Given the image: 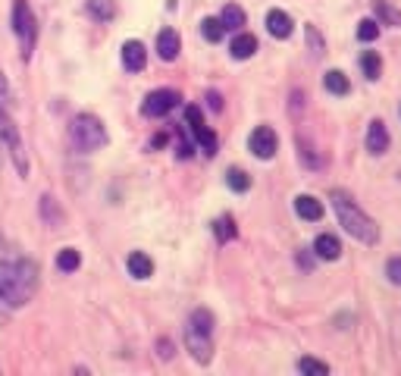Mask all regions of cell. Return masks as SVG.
<instances>
[{
    "label": "cell",
    "mask_w": 401,
    "mask_h": 376,
    "mask_svg": "<svg viewBox=\"0 0 401 376\" xmlns=\"http://www.w3.org/2000/svg\"><path fill=\"white\" fill-rule=\"evenodd\" d=\"M38 286V267L32 260H0V304L22 307Z\"/></svg>",
    "instance_id": "obj_1"
},
{
    "label": "cell",
    "mask_w": 401,
    "mask_h": 376,
    "mask_svg": "<svg viewBox=\"0 0 401 376\" xmlns=\"http://www.w3.org/2000/svg\"><path fill=\"white\" fill-rule=\"evenodd\" d=\"M329 198H332V207H336V217H339V223H342V229L348 232L351 239L364 241V245H376V239H379L376 223H373L358 204H354L351 194H345L342 188H336Z\"/></svg>",
    "instance_id": "obj_2"
},
{
    "label": "cell",
    "mask_w": 401,
    "mask_h": 376,
    "mask_svg": "<svg viewBox=\"0 0 401 376\" xmlns=\"http://www.w3.org/2000/svg\"><path fill=\"white\" fill-rule=\"evenodd\" d=\"M69 138H72V145H76L79 151L91 154V151H97V147L107 145V129H104V123H100L97 116H91V113H82V116L72 119Z\"/></svg>",
    "instance_id": "obj_3"
},
{
    "label": "cell",
    "mask_w": 401,
    "mask_h": 376,
    "mask_svg": "<svg viewBox=\"0 0 401 376\" xmlns=\"http://www.w3.org/2000/svg\"><path fill=\"white\" fill-rule=\"evenodd\" d=\"M4 76H0V141L4 145H10V154H13V160H16V170L19 173H25L29 170V163H25V151H22V141H19V132H16V126H13V119L6 116V110H4Z\"/></svg>",
    "instance_id": "obj_4"
},
{
    "label": "cell",
    "mask_w": 401,
    "mask_h": 376,
    "mask_svg": "<svg viewBox=\"0 0 401 376\" xmlns=\"http://www.w3.org/2000/svg\"><path fill=\"white\" fill-rule=\"evenodd\" d=\"M179 100H182V98H179V91H172V88L151 91L148 98H144V104H142V113H144V116H151V119L166 116L170 110H176Z\"/></svg>",
    "instance_id": "obj_5"
},
{
    "label": "cell",
    "mask_w": 401,
    "mask_h": 376,
    "mask_svg": "<svg viewBox=\"0 0 401 376\" xmlns=\"http://www.w3.org/2000/svg\"><path fill=\"white\" fill-rule=\"evenodd\" d=\"M185 119H189L191 132H195V138H198L200 151H204L207 157H213V154H217V135H213V132L204 126V116H200L198 107H185Z\"/></svg>",
    "instance_id": "obj_6"
},
{
    "label": "cell",
    "mask_w": 401,
    "mask_h": 376,
    "mask_svg": "<svg viewBox=\"0 0 401 376\" xmlns=\"http://www.w3.org/2000/svg\"><path fill=\"white\" fill-rule=\"evenodd\" d=\"M13 32L22 38L25 47H32V38H35V19H32V10L25 0H16L13 4Z\"/></svg>",
    "instance_id": "obj_7"
},
{
    "label": "cell",
    "mask_w": 401,
    "mask_h": 376,
    "mask_svg": "<svg viewBox=\"0 0 401 376\" xmlns=\"http://www.w3.org/2000/svg\"><path fill=\"white\" fill-rule=\"evenodd\" d=\"M248 145H251V151H254V157H260V160H270L273 154H276V132L270 129V126H257V129L251 132V138H248Z\"/></svg>",
    "instance_id": "obj_8"
},
{
    "label": "cell",
    "mask_w": 401,
    "mask_h": 376,
    "mask_svg": "<svg viewBox=\"0 0 401 376\" xmlns=\"http://www.w3.org/2000/svg\"><path fill=\"white\" fill-rule=\"evenodd\" d=\"M185 345H189L191 358L200 361V364H207V361H210V351H213V345H210V333H200V329L185 326Z\"/></svg>",
    "instance_id": "obj_9"
},
{
    "label": "cell",
    "mask_w": 401,
    "mask_h": 376,
    "mask_svg": "<svg viewBox=\"0 0 401 376\" xmlns=\"http://www.w3.org/2000/svg\"><path fill=\"white\" fill-rule=\"evenodd\" d=\"M144 63H148V51H144L142 41H125L123 44V66L129 72H142Z\"/></svg>",
    "instance_id": "obj_10"
},
{
    "label": "cell",
    "mask_w": 401,
    "mask_h": 376,
    "mask_svg": "<svg viewBox=\"0 0 401 376\" xmlns=\"http://www.w3.org/2000/svg\"><path fill=\"white\" fill-rule=\"evenodd\" d=\"M313 254H317L320 260H339V254H342V241H339L336 235L323 232V235H317V241H313Z\"/></svg>",
    "instance_id": "obj_11"
},
{
    "label": "cell",
    "mask_w": 401,
    "mask_h": 376,
    "mask_svg": "<svg viewBox=\"0 0 401 376\" xmlns=\"http://www.w3.org/2000/svg\"><path fill=\"white\" fill-rule=\"evenodd\" d=\"M295 213L301 220L317 223V220H323V204H320L313 194H298V198H295Z\"/></svg>",
    "instance_id": "obj_12"
},
{
    "label": "cell",
    "mask_w": 401,
    "mask_h": 376,
    "mask_svg": "<svg viewBox=\"0 0 401 376\" xmlns=\"http://www.w3.org/2000/svg\"><path fill=\"white\" fill-rule=\"evenodd\" d=\"M386 147H389V132H386V126L379 123V119H373L370 129H367V151L386 154Z\"/></svg>",
    "instance_id": "obj_13"
},
{
    "label": "cell",
    "mask_w": 401,
    "mask_h": 376,
    "mask_svg": "<svg viewBox=\"0 0 401 376\" xmlns=\"http://www.w3.org/2000/svg\"><path fill=\"white\" fill-rule=\"evenodd\" d=\"M266 29L273 38H289L292 35V16L283 10H270L266 13Z\"/></svg>",
    "instance_id": "obj_14"
},
{
    "label": "cell",
    "mask_w": 401,
    "mask_h": 376,
    "mask_svg": "<svg viewBox=\"0 0 401 376\" xmlns=\"http://www.w3.org/2000/svg\"><path fill=\"white\" fill-rule=\"evenodd\" d=\"M157 53H160V60H176L179 57V35L172 29H163L157 35Z\"/></svg>",
    "instance_id": "obj_15"
},
{
    "label": "cell",
    "mask_w": 401,
    "mask_h": 376,
    "mask_svg": "<svg viewBox=\"0 0 401 376\" xmlns=\"http://www.w3.org/2000/svg\"><path fill=\"white\" fill-rule=\"evenodd\" d=\"M125 267H129V273L135 279H148L154 273V260L148 257V254H142V251H132L129 260H125Z\"/></svg>",
    "instance_id": "obj_16"
},
{
    "label": "cell",
    "mask_w": 401,
    "mask_h": 376,
    "mask_svg": "<svg viewBox=\"0 0 401 376\" xmlns=\"http://www.w3.org/2000/svg\"><path fill=\"white\" fill-rule=\"evenodd\" d=\"M229 53L236 60L254 57V53H257V38H254V35H236V38H232V44H229Z\"/></svg>",
    "instance_id": "obj_17"
},
{
    "label": "cell",
    "mask_w": 401,
    "mask_h": 376,
    "mask_svg": "<svg viewBox=\"0 0 401 376\" xmlns=\"http://www.w3.org/2000/svg\"><path fill=\"white\" fill-rule=\"evenodd\" d=\"M85 10H88V16L97 19V22H110V19L116 16V4H113V0H88Z\"/></svg>",
    "instance_id": "obj_18"
},
{
    "label": "cell",
    "mask_w": 401,
    "mask_h": 376,
    "mask_svg": "<svg viewBox=\"0 0 401 376\" xmlns=\"http://www.w3.org/2000/svg\"><path fill=\"white\" fill-rule=\"evenodd\" d=\"M219 22H223L226 32L242 29V25H245V10H242V6H236V4H226L223 13H219Z\"/></svg>",
    "instance_id": "obj_19"
},
{
    "label": "cell",
    "mask_w": 401,
    "mask_h": 376,
    "mask_svg": "<svg viewBox=\"0 0 401 376\" xmlns=\"http://www.w3.org/2000/svg\"><path fill=\"white\" fill-rule=\"evenodd\" d=\"M323 85H326V91H332V94H348L351 91V85H348V79H345V72H339V69H329L323 76Z\"/></svg>",
    "instance_id": "obj_20"
},
{
    "label": "cell",
    "mask_w": 401,
    "mask_h": 376,
    "mask_svg": "<svg viewBox=\"0 0 401 376\" xmlns=\"http://www.w3.org/2000/svg\"><path fill=\"white\" fill-rule=\"evenodd\" d=\"M57 267L63 273H76L79 267H82V254H79L76 248H63V251L57 254Z\"/></svg>",
    "instance_id": "obj_21"
},
{
    "label": "cell",
    "mask_w": 401,
    "mask_h": 376,
    "mask_svg": "<svg viewBox=\"0 0 401 376\" xmlns=\"http://www.w3.org/2000/svg\"><path fill=\"white\" fill-rule=\"evenodd\" d=\"M360 69H364L367 79H379V72H383V60H379V53L367 51L364 57H360Z\"/></svg>",
    "instance_id": "obj_22"
},
{
    "label": "cell",
    "mask_w": 401,
    "mask_h": 376,
    "mask_svg": "<svg viewBox=\"0 0 401 376\" xmlns=\"http://www.w3.org/2000/svg\"><path fill=\"white\" fill-rule=\"evenodd\" d=\"M200 32H204V38L207 41H223V35H226V29H223V22L219 19H213V16H207L204 22H200Z\"/></svg>",
    "instance_id": "obj_23"
},
{
    "label": "cell",
    "mask_w": 401,
    "mask_h": 376,
    "mask_svg": "<svg viewBox=\"0 0 401 376\" xmlns=\"http://www.w3.org/2000/svg\"><path fill=\"white\" fill-rule=\"evenodd\" d=\"M226 182H229L232 192H248V188H251V176H248L245 170H238V166H236V170L226 173Z\"/></svg>",
    "instance_id": "obj_24"
},
{
    "label": "cell",
    "mask_w": 401,
    "mask_h": 376,
    "mask_svg": "<svg viewBox=\"0 0 401 376\" xmlns=\"http://www.w3.org/2000/svg\"><path fill=\"white\" fill-rule=\"evenodd\" d=\"M213 232H217L219 241L236 239V220H232V217H219L217 223H213Z\"/></svg>",
    "instance_id": "obj_25"
},
{
    "label": "cell",
    "mask_w": 401,
    "mask_h": 376,
    "mask_svg": "<svg viewBox=\"0 0 401 376\" xmlns=\"http://www.w3.org/2000/svg\"><path fill=\"white\" fill-rule=\"evenodd\" d=\"M376 35H379V22H376V19H360V22H358V38H360V41H376Z\"/></svg>",
    "instance_id": "obj_26"
},
{
    "label": "cell",
    "mask_w": 401,
    "mask_h": 376,
    "mask_svg": "<svg viewBox=\"0 0 401 376\" xmlns=\"http://www.w3.org/2000/svg\"><path fill=\"white\" fill-rule=\"evenodd\" d=\"M298 370H301V373H311V376H326V373H329V367H326L323 361L301 358V361H298Z\"/></svg>",
    "instance_id": "obj_27"
},
{
    "label": "cell",
    "mask_w": 401,
    "mask_h": 376,
    "mask_svg": "<svg viewBox=\"0 0 401 376\" xmlns=\"http://www.w3.org/2000/svg\"><path fill=\"white\" fill-rule=\"evenodd\" d=\"M386 273H389V279L395 282V286H401V257H392L389 267H386Z\"/></svg>",
    "instance_id": "obj_28"
},
{
    "label": "cell",
    "mask_w": 401,
    "mask_h": 376,
    "mask_svg": "<svg viewBox=\"0 0 401 376\" xmlns=\"http://www.w3.org/2000/svg\"><path fill=\"white\" fill-rule=\"evenodd\" d=\"M307 38H311L313 57H320V53H323V41H320V35H317V29H313V25H307Z\"/></svg>",
    "instance_id": "obj_29"
},
{
    "label": "cell",
    "mask_w": 401,
    "mask_h": 376,
    "mask_svg": "<svg viewBox=\"0 0 401 376\" xmlns=\"http://www.w3.org/2000/svg\"><path fill=\"white\" fill-rule=\"evenodd\" d=\"M376 10H379V13H383V16H386V19H392V22H398V25H401V16H398V13H392V10H389V6H386V4H383V0H376Z\"/></svg>",
    "instance_id": "obj_30"
},
{
    "label": "cell",
    "mask_w": 401,
    "mask_h": 376,
    "mask_svg": "<svg viewBox=\"0 0 401 376\" xmlns=\"http://www.w3.org/2000/svg\"><path fill=\"white\" fill-rule=\"evenodd\" d=\"M207 100H210V110H223V98H219V94L217 91H210V94H207Z\"/></svg>",
    "instance_id": "obj_31"
},
{
    "label": "cell",
    "mask_w": 401,
    "mask_h": 376,
    "mask_svg": "<svg viewBox=\"0 0 401 376\" xmlns=\"http://www.w3.org/2000/svg\"><path fill=\"white\" fill-rule=\"evenodd\" d=\"M176 154H179L182 160H185V157H191V145H189V141H179V151H176Z\"/></svg>",
    "instance_id": "obj_32"
},
{
    "label": "cell",
    "mask_w": 401,
    "mask_h": 376,
    "mask_svg": "<svg viewBox=\"0 0 401 376\" xmlns=\"http://www.w3.org/2000/svg\"><path fill=\"white\" fill-rule=\"evenodd\" d=\"M298 264L304 267V270H311V267H313V264H311V257H307V254H298Z\"/></svg>",
    "instance_id": "obj_33"
}]
</instances>
